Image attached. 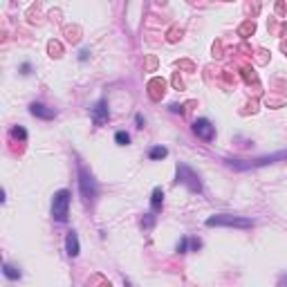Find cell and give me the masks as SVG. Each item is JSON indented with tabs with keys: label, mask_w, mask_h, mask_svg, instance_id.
Segmentation results:
<instances>
[{
	"label": "cell",
	"mask_w": 287,
	"mask_h": 287,
	"mask_svg": "<svg viewBox=\"0 0 287 287\" xmlns=\"http://www.w3.org/2000/svg\"><path fill=\"white\" fill-rule=\"evenodd\" d=\"M79 191H81V198H83L85 205H92L94 198H97V193H99L97 180H94L92 173H90L83 164H79Z\"/></svg>",
	"instance_id": "6da1fadb"
},
{
	"label": "cell",
	"mask_w": 287,
	"mask_h": 287,
	"mask_svg": "<svg viewBox=\"0 0 287 287\" xmlns=\"http://www.w3.org/2000/svg\"><path fill=\"white\" fill-rule=\"evenodd\" d=\"M206 227H234V229H251L253 220L245 218V215H229V213H220V215H211L206 218Z\"/></svg>",
	"instance_id": "7a4b0ae2"
},
{
	"label": "cell",
	"mask_w": 287,
	"mask_h": 287,
	"mask_svg": "<svg viewBox=\"0 0 287 287\" xmlns=\"http://www.w3.org/2000/svg\"><path fill=\"white\" fill-rule=\"evenodd\" d=\"M70 213V191L68 189H61L54 193L52 198V218L56 222H65Z\"/></svg>",
	"instance_id": "3957f363"
},
{
	"label": "cell",
	"mask_w": 287,
	"mask_h": 287,
	"mask_svg": "<svg viewBox=\"0 0 287 287\" xmlns=\"http://www.w3.org/2000/svg\"><path fill=\"white\" fill-rule=\"evenodd\" d=\"M287 160V151L281 153H274V155L267 157H260V160H253V162H238V160H227V164L236 170H247V168H256V166H265V164H274V162H281Z\"/></svg>",
	"instance_id": "277c9868"
},
{
	"label": "cell",
	"mask_w": 287,
	"mask_h": 287,
	"mask_svg": "<svg viewBox=\"0 0 287 287\" xmlns=\"http://www.w3.org/2000/svg\"><path fill=\"white\" fill-rule=\"evenodd\" d=\"M177 182H182L193 193H202V182H200L198 173L193 168H189L186 164H177Z\"/></svg>",
	"instance_id": "5b68a950"
},
{
	"label": "cell",
	"mask_w": 287,
	"mask_h": 287,
	"mask_svg": "<svg viewBox=\"0 0 287 287\" xmlns=\"http://www.w3.org/2000/svg\"><path fill=\"white\" fill-rule=\"evenodd\" d=\"M193 132L200 137V139L213 141V137H215V126L209 122V119H198V122L193 123Z\"/></svg>",
	"instance_id": "8992f818"
},
{
	"label": "cell",
	"mask_w": 287,
	"mask_h": 287,
	"mask_svg": "<svg viewBox=\"0 0 287 287\" xmlns=\"http://www.w3.org/2000/svg\"><path fill=\"white\" fill-rule=\"evenodd\" d=\"M110 119V110H108V103L106 101H97L92 108V122L97 126H103V123Z\"/></svg>",
	"instance_id": "52a82bcc"
},
{
	"label": "cell",
	"mask_w": 287,
	"mask_h": 287,
	"mask_svg": "<svg viewBox=\"0 0 287 287\" xmlns=\"http://www.w3.org/2000/svg\"><path fill=\"white\" fill-rule=\"evenodd\" d=\"M164 90H166V83L162 79H151L148 81V94H151L153 101H160L164 97Z\"/></svg>",
	"instance_id": "ba28073f"
},
{
	"label": "cell",
	"mask_w": 287,
	"mask_h": 287,
	"mask_svg": "<svg viewBox=\"0 0 287 287\" xmlns=\"http://www.w3.org/2000/svg\"><path fill=\"white\" fill-rule=\"evenodd\" d=\"M65 251H68L70 258H77L79 256L81 247H79V236H77V231H70V234L65 236Z\"/></svg>",
	"instance_id": "9c48e42d"
},
{
	"label": "cell",
	"mask_w": 287,
	"mask_h": 287,
	"mask_svg": "<svg viewBox=\"0 0 287 287\" xmlns=\"http://www.w3.org/2000/svg\"><path fill=\"white\" fill-rule=\"evenodd\" d=\"M30 112L34 115V117H39V119H54V117H56V112H54L52 108L43 106V103H32Z\"/></svg>",
	"instance_id": "30bf717a"
},
{
	"label": "cell",
	"mask_w": 287,
	"mask_h": 287,
	"mask_svg": "<svg viewBox=\"0 0 287 287\" xmlns=\"http://www.w3.org/2000/svg\"><path fill=\"white\" fill-rule=\"evenodd\" d=\"M162 202H164V191L157 186V189L153 191V198H151V209H153V213H157V211L162 209Z\"/></svg>",
	"instance_id": "8fae6325"
},
{
	"label": "cell",
	"mask_w": 287,
	"mask_h": 287,
	"mask_svg": "<svg viewBox=\"0 0 287 287\" xmlns=\"http://www.w3.org/2000/svg\"><path fill=\"white\" fill-rule=\"evenodd\" d=\"M2 274H5L9 281H18V278H20V269L14 267V265H9V263L2 265Z\"/></svg>",
	"instance_id": "7c38bea8"
},
{
	"label": "cell",
	"mask_w": 287,
	"mask_h": 287,
	"mask_svg": "<svg viewBox=\"0 0 287 287\" xmlns=\"http://www.w3.org/2000/svg\"><path fill=\"white\" fill-rule=\"evenodd\" d=\"M166 155H168V151H166L164 146H153L151 151H148V157H151V160H164Z\"/></svg>",
	"instance_id": "4fadbf2b"
},
{
	"label": "cell",
	"mask_w": 287,
	"mask_h": 287,
	"mask_svg": "<svg viewBox=\"0 0 287 287\" xmlns=\"http://www.w3.org/2000/svg\"><path fill=\"white\" fill-rule=\"evenodd\" d=\"M11 137H14V139L25 141V139H27V130H25L23 126H11Z\"/></svg>",
	"instance_id": "5bb4252c"
},
{
	"label": "cell",
	"mask_w": 287,
	"mask_h": 287,
	"mask_svg": "<svg viewBox=\"0 0 287 287\" xmlns=\"http://www.w3.org/2000/svg\"><path fill=\"white\" fill-rule=\"evenodd\" d=\"M115 141H117L119 146H128V144H130V135H128L126 130H119L117 135H115Z\"/></svg>",
	"instance_id": "9a60e30c"
},
{
	"label": "cell",
	"mask_w": 287,
	"mask_h": 287,
	"mask_svg": "<svg viewBox=\"0 0 287 287\" xmlns=\"http://www.w3.org/2000/svg\"><path fill=\"white\" fill-rule=\"evenodd\" d=\"M47 52H49V56H61V43H56V41H49V45H47Z\"/></svg>",
	"instance_id": "2e32d148"
},
{
	"label": "cell",
	"mask_w": 287,
	"mask_h": 287,
	"mask_svg": "<svg viewBox=\"0 0 287 287\" xmlns=\"http://www.w3.org/2000/svg\"><path fill=\"white\" fill-rule=\"evenodd\" d=\"M253 30H256L253 23H245L243 27H240V34H253Z\"/></svg>",
	"instance_id": "e0dca14e"
},
{
	"label": "cell",
	"mask_w": 287,
	"mask_h": 287,
	"mask_svg": "<svg viewBox=\"0 0 287 287\" xmlns=\"http://www.w3.org/2000/svg\"><path fill=\"white\" fill-rule=\"evenodd\" d=\"M186 245H189V240L182 238L180 243H177V251H180V253H186Z\"/></svg>",
	"instance_id": "ac0fdd59"
},
{
	"label": "cell",
	"mask_w": 287,
	"mask_h": 287,
	"mask_svg": "<svg viewBox=\"0 0 287 287\" xmlns=\"http://www.w3.org/2000/svg\"><path fill=\"white\" fill-rule=\"evenodd\" d=\"M153 220H155V215L151 213V215H148L146 220H144V227H146V229H151V227H153Z\"/></svg>",
	"instance_id": "d6986e66"
},
{
	"label": "cell",
	"mask_w": 287,
	"mask_h": 287,
	"mask_svg": "<svg viewBox=\"0 0 287 287\" xmlns=\"http://www.w3.org/2000/svg\"><path fill=\"white\" fill-rule=\"evenodd\" d=\"M137 123H139L137 128H144V117H141V115H137Z\"/></svg>",
	"instance_id": "ffe728a7"
},
{
	"label": "cell",
	"mask_w": 287,
	"mask_h": 287,
	"mask_svg": "<svg viewBox=\"0 0 287 287\" xmlns=\"http://www.w3.org/2000/svg\"><path fill=\"white\" fill-rule=\"evenodd\" d=\"M170 110H173V112H182V106H177V103H173V106H170Z\"/></svg>",
	"instance_id": "44dd1931"
}]
</instances>
